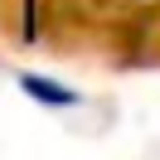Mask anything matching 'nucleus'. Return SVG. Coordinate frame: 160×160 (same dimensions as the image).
<instances>
[{"label":"nucleus","instance_id":"nucleus-1","mask_svg":"<svg viewBox=\"0 0 160 160\" xmlns=\"http://www.w3.org/2000/svg\"><path fill=\"white\" fill-rule=\"evenodd\" d=\"M20 88L29 92L34 102H44V107H78L82 102L73 88H58L53 78H39V73H20Z\"/></svg>","mask_w":160,"mask_h":160}]
</instances>
